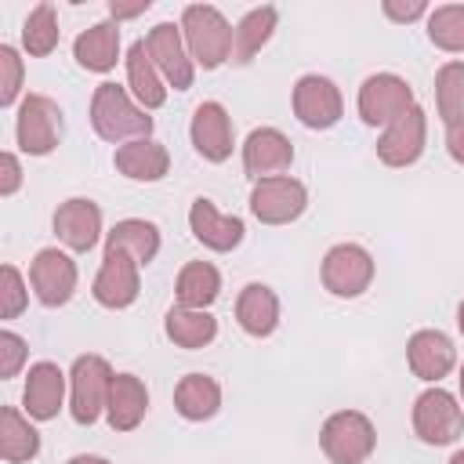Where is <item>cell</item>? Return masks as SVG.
<instances>
[{
    "label": "cell",
    "mask_w": 464,
    "mask_h": 464,
    "mask_svg": "<svg viewBox=\"0 0 464 464\" xmlns=\"http://www.w3.org/2000/svg\"><path fill=\"white\" fill-rule=\"evenodd\" d=\"M29 304L25 279L14 265H0V319H18Z\"/></svg>",
    "instance_id": "e575fe53"
},
{
    "label": "cell",
    "mask_w": 464,
    "mask_h": 464,
    "mask_svg": "<svg viewBox=\"0 0 464 464\" xmlns=\"http://www.w3.org/2000/svg\"><path fill=\"white\" fill-rule=\"evenodd\" d=\"M40 453V431L11 406H0V460L25 464Z\"/></svg>",
    "instance_id": "4dcf8cb0"
},
{
    "label": "cell",
    "mask_w": 464,
    "mask_h": 464,
    "mask_svg": "<svg viewBox=\"0 0 464 464\" xmlns=\"http://www.w3.org/2000/svg\"><path fill=\"white\" fill-rule=\"evenodd\" d=\"M58 14H54V4H36L22 25V47L33 54V58H47L54 47H58Z\"/></svg>",
    "instance_id": "d6a6232c"
},
{
    "label": "cell",
    "mask_w": 464,
    "mask_h": 464,
    "mask_svg": "<svg viewBox=\"0 0 464 464\" xmlns=\"http://www.w3.org/2000/svg\"><path fill=\"white\" fill-rule=\"evenodd\" d=\"M294 163V145L283 130L276 127H257L246 134L243 141V170L246 178L254 181H265V178H279L286 174Z\"/></svg>",
    "instance_id": "9a60e30c"
},
{
    "label": "cell",
    "mask_w": 464,
    "mask_h": 464,
    "mask_svg": "<svg viewBox=\"0 0 464 464\" xmlns=\"http://www.w3.org/2000/svg\"><path fill=\"white\" fill-rule=\"evenodd\" d=\"M22 76H25L22 54L11 44H0V109H7L22 94Z\"/></svg>",
    "instance_id": "d590c367"
},
{
    "label": "cell",
    "mask_w": 464,
    "mask_h": 464,
    "mask_svg": "<svg viewBox=\"0 0 464 464\" xmlns=\"http://www.w3.org/2000/svg\"><path fill=\"white\" fill-rule=\"evenodd\" d=\"M384 14H388V18H395V22H413V18H420V14H424V4H420V0H413V4L384 0Z\"/></svg>",
    "instance_id": "f35d334b"
},
{
    "label": "cell",
    "mask_w": 464,
    "mask_h": 464,
    "mask_svg": "<svg viewBox=\"0 0 464 464\" xmlns=\"http://www.w3.org/2000/svg\"><path fill=\"white\" fill-rule=\"evenodd\" d=\"M91 127L102 141L127 145V141L152 134V116L127 94V87L98 83L94 98H91Z\"/></svg>",
    "instance_id": "6da1fadb"
},
{
    "label": "cell",
    "mask_w": 464,
    "mask_h": 464,
    "mask_svg": "<svg viewBox=\"0 0 464 464\" xmlns=\"http://www.w3.org/2000/svg\"><path fill=\"white\" fill-rule=\"evenodd\" d=\"M413 102V87L395 72H373L359 87V116L366 127H388L399 120Z\"/></svg>",
    "instance_id": "52a82bcc"
},
{
    "label": "cell",
    "mask_w": 464,
    "mask_h": 464,
    "mask_svg": "<svg viewBox=\"0 0 464 464\" xmlns=\"http://www.w3.org/2000/svg\"><path fill=\"white\" fill-rule=\"evenodd\" d=\"M174 294H178V304L185 308H210L221 294V272L210 261H188L178 272Z\"/></svg>",
    "instance_id": "1f68e13d"
},
{
    "label": "cell",
    "mask_w": 464,
    "mask_h": 464,
    "mask_svg": "<svg viewBox=\"0 0 464 464\" xmlns=\"http://www.w3.org/2000/svg\"><path fill=\"white\" fill-rule=\"evenodd\" d=\"M464 431V413L446 388H428L413 402V435L428 446H450Z\"/></svg>",
    "instance_id": "8992f818"
},
{
    "label": "cell",
    "mask_w": 464,
    "mask_h": 464,
    "mask_svg": "<svg viewBox=\"0 0 464 464\" xmlns=\"http://www.w3.org/2000/svg\"><path fill=\"white\" fill-rule=\"evenodd\" d=\"M65 402V373L58 370V362H33L25 373V388H22V406L33 420H54L58 410Z\"/></svg>",
    "instance_id": "ac0fdd59"
},
{
    "label": "cell",
    "mask_w": 464,
    "mask_h": 464,
    "mask_svg": "<svg viewBox=\"0 0 464 464\" xmlns=\"http://www.w3.org/2000/svg\"><path fill=\"white\" fill-rule=\"evenodd\" d=\"M127 87L134 94V102L149 112V109H160L167 102V83L160 80L149 51H145V40H134L130 51H127Z\"/></svg>",
    "instance_id": "83f0119b"
},
{
    "label": "cell",
    "mask_w": 464,
    "mask_h": 464,
    "mask_svg": "<svg viewBox=\"0 0 464 464\" xmlns=\"http://www.w3.org/2000/svg\"><path fill=\"white\" fill-rule=\"evenodd\" d=\"M152 4L149 0H138V4H109V11H112V22H120V18H134V14H145Z\"/></svg>",
    "instance_id": "ab89813d"
},
{
    "label": "cell",
    "mask_w": 464,
    "mask_h": 464,
    "mask_svg": "<svg viewBox=\"0 0 464 464\" xmlns=\"http://www.w3.org/2000/svg\"><path fill=\"white\" fill-rule=\"evenodd\" d=\"M319 446L330 464H366L377 446V428L359 410H337L323 420Z\"/></svg>",
    "instance_id": "3957f363"
},
{
    "label": "cell",
    "mask_w": 464,
    "mask_h": 464,
    "mask_svg": "<svg viewBox=\"0 0 464 464\" xmlns=\"http://www.w3.org/2000/svg\"><path fill=\"white\" fill-rule=\"evenodd\" d=\"M192 149L207 163H225L232 156V116L225 112L221 102H199L188 123Z\"/></svg>",
    "instance_id": "2e32d148"
},
{
    "label": "cell",
    "mask_w": 464,
    "mask_h": 464,
    "mask_svg": "<svg viewBox=\"0 0 464 464\" xmlns=\"http://www.w3.org/2000/svg\"><path fill=\"white\" fill-rule=\"evenodd\" d=\"M22 188V163L18 156L0 149V196H14Z\"/></svg>",
    "instance_id": "74e56055"
},
{
    "label": "cell",
    "mask_w": 464,
    "mask_h": 464,
    "mask_svg": "<svg viewBox=\"0 0 464 464\" xmlns=\"http://www.w3.org/2000/svg\"><path fill=\"white\" fill-rule=\"evenodd\" d=\"M138 290H141V276H138V265L120 254V250H109L105 246V257H102V268L91 283V294L102 308H130L138 301Z\"/></svg>",
    "instance_id": "5bb4252c"
},
{
    "label": "cell",
    "mask_w": 464,
    "mask_h": 464,
    "mask_svg": "<svg viewBox=\"0 0 464 464\" xmlns=\"http://www.w3.org/2000/svg\"><path fill=\"white\" fill-rule=\"evenodd\" d=\"M149 410V388L134 373H112L109 395H105V420L112 431H134L145 420Z\"/></svg>",
    "instance_id": "ffe728a7"
},
{
    "label": "cell",
    "mask_w": 464,
    "mask_h": 464,
    "mask_svg": "<svg viewBox=\"0 0 464 464\" xmlns=\"http://www.w3.org/2000/svg\"><path fill=\"white\" fill-rule=\"evenodd\" d=\"M308 207V188L297 181V178H265V181H254V192H250V214L261 221V225H290L304 214Z\"/></svg>",
    "instance_id": "ba28073f"
},
{
    "label": "cell",
    "mask_w": 464,
    "mask_h": 464,
    "mask_svg": "<svg viewBox=\"0 0 464 464\" xmlns=\"http://www.w3.org/2000/svg\"><path fill=\"white\" fill-rule=\"evenodd\" d=\"M428 40L446 54H460L464 51V7L460 4L435 7L428 14Z\"/></svg>",
    "instance_id": "836d02e7"
},
{
    "label": "cell",
    "mask_w": 464,
    "mask_h": 464,
    "mask_svg": "<svg viewBox=\"0 0 464 464\" xmlns=\"http://www.w3.org/2000/svg\"><path fill=\"white\" fill-rule=\"evenodd\" d=\"M276 22H279V11H276L272 4L246 11V14L239 18V25L232 29V51H228V58L239 62V65H246V62L272 40Z\"/></svg>",
    "instance_id": "f546056e"
},
{
    "label": "cell",
    "mask_w": 464,
    "mask_h": 464,
    "mask_svg": "<svg viewBox=\"0 0 464 464\" xmlns=\"http://www.w3.org/2000/svg\"><path fill=\"white\" fill-rule=\"evenodd\" d=\"M76 62L87 72H109L120 62V22H94L72 44Z\"/></svg>",
    "instance_id": "d4e9b609"
},
{
    "label": "cell",
    "mask_w": 464,
    "mask_h": 464,
    "mask_svg": "<svg viewBox=\"0 0 464 464\" xmlns=\"http://www.w3.org/2000/svg\"><path fill=\"white\" fill-rule=\"evenodd\" d=\"M373 283V257L359 243H337L323 257V286L334 297H359Z\"/></svg>",
    "instance_id": "9c48e42d"
},
{
    "label": "cell",
    "mask_w": 464,
    "mask_h": 464,
    "mask_svg": "<svg viewBox=\"0 0 464 464\" xmlns=\"http://www.w3.org/2000/svg\"><path fill=\"white\" fill-rule=\"evenodd\" d=\"M65 464H109L105 457H94V453H80V457H69Z\"/></svg>",
    "instance_id": "60d3db41"
},
{
    "label": "cell",
    "mask_w": 464,
    "mask_h": 464,
    "mask_svg": "<svg viewBox=\"0 0 464 464\" xmlns=\"http://www.w3.org/2000/svg\"><path fill=\"white\" fill-rule=\"evenodd\" d=\"M112 384V366L102 355H76L69 373V413L76 424H94L105 413V395Z\"/></svg>",
    "instance_id": "277c9868"
},
{
    "label": "cell",
    "mask_w": 464,
    "mask_h": 464,
    "mask_svg": "<svg viewBox=\"0 0 464 464\" xmlns=\"http://www.w3.org/2000/svg\"><path fill=\"white\" fill-rule=\"evenodd\" d=\"M25 359H29L25 337H18L14 330H0V381L18 377L22 366H25Z\"/></svg>",
    "instance_id": "8d00e7d4"
},
{
    "label": "cell",
    "mask_w": 464,
    "mask_h": 464,
    "mask_svg": "<svg viewBox=\"0 0 464 464\" xmlns=\"http://www.w3.org/2000/svg\"><path fill=\"white\" fill-rule=\"evenodd\" d=\"M236 323L250 337H268L279 326V297L265 283H246L236 297Z\"/></svg>",
    "instance_id": "cb8c5ba5"
},
{
    "label": "cell",
    "mask_w": 464,
    "mask_h": 464,
    "mask_svg": "<svg viewBox=\"0 0 464 464\" xmlns=\"http://www.w3.org/2000/svg\"><path fill=\"white\" fill-rule=\"evenodd\" d=\"M174 410L185 420H210L221 410V384L207 373H185L174 388Z\"/></svg>",
    "instance_id": "f1b7e54d"
},
{
    "label": "cell",
    "mask_w": 464,
    "mask_h": 464,
    "mask_svg": "<svg viewBox=\"0 0 464 464\" xmlns=\"http://www.w3.org/2000/svg\"><path fill=\"white\" fill-rule=\"evenodd\" d=\"M428 145V116L420 105H410L399 120H392L377 138V156L388 167H410L420 160Z\"/></svg>",
    "instance_id": "4fadbf2b"
},
{
    "label": "cell",
    "mask_w": 464,
    "mask_h": 464,
    "mask_svg": "<svg viewBox=\"0 0 464 464\" xmlns=\"http://www.w3.org/2000/svg\"><path fill=\"white\" fill-rule=\"evenodd\" d=\"M29 286L40 304L62 308L76 294V261L58 246H44L29 265Z\"/></svg>",
    "instance_id": "7c38bea8"
},
{
    "label": "cell",
    "mask_w": 464,
    "mask_h": 464,
    "mask_svg": "<svg viewBox=\"0 0 464 464\" xmlns=\"http://www.w3.org/2000/svg\"><path fill=\"white\" fill-rule=\"evenodd\" d=\"M435 98H439V116L446 123L450 156L460 160V112H464V65L460 62H446L435 72Z\"/></svg>",
    "instance_id": "7402d4cb"
},
{
    "label": "cell",
    "mask_w": 464,
    "mask_h": 464,
    "mask_svg": "<svg viewBox=\"0 0 464 464\" xmlns=\"http://www.w3.org/2000/svg\"><path fill=\"white\" fill-rule=\"evenodd\" d=\"M406 362L420 381H442L457 366V348L442 330H417L406 341Z\"/></svg>",
    "instance_id": "d6986e66"
},
{
    "label": "cell",
    "mask_w": 464,
    "mask_h": 464,
    "mask_svg": "<svg viewBox=\"0 0 464 464\" xmlns=\"http://www.w3.org/2000/svg\"><path fill=\"white\" fill-rule=\"evenodd\" d=\"M112 163L130 181H160L170 170V152L156 138H138V141L120 145L116 156H112Z\"/></svg>",
    "instance_id": "603a6c76"
},
{
    "label": "cell",
    "mask_w": 464,
    "mask_h": 464,
    "mask_svg": "<svg viewBox=\"0 0 464 464\" xmlns=\"http://www.w3.org/2000/svg\"><path fill=\"white\" fill-rule=\"evenodd\" d=\"M188 228L192 236L207 246V250H218V254H228L243 243V221L236 214H221L210 199H196L192 210H188Z\"/></svg>",
    "instance_id": "44dd1931"
},
{
    "label": "cell",
    "mask_w": 464,
    "mask_h": 464,
    "mask_svg": "<svg viewBox=\"0 0 464 464\" xmlns=\"http://www.w3.org/2000/svg\"><path fill=\"white\" fill-rule=\"evenodd\" d=\"M54 236L76 250V254H87L98 236H102V207L94 199H83V196H72L65 199L58 210H54Z\"/></svg>",
    "instance_id": "e0dca14e"
},
{
    "label": "cell",
    "mask_w": 464,
    "mask_h": 464,
    "mask_svg": "<svg viewBox=\"0 0 464 464\" xmlns=\"http://www.w3.org/2000/svg\"><path fill=\"white\" fill-rule=\"evenodd\" d=\"M105 246L127 254L141 268L160 254V228L145 218H123L112 225V232H105Z\"/></svg>",
    "instance_id": "484cf974"
},
{
    "label": "cell",
    "mask_w": 464,
    "mask_h": 464,
    "mask_svg": "<svg viewBox=\"0 0 464 464\" xmlns=\"http://www.w3.org/2000/svg\"><path fill=\"white\" fill-rule=\"evenodd\" d=\"M450 464H464V450H457V453L450 457Z\"/></svg>",
    "instance_id": "b9f144b4"
},
{
    "label": "cell",
    "mask_w": 464,
    "mask_h": 464,
    "mask_svg": "<svg viewBox=\"0 0 464 464\" xmlns=\"http://www.w3.org/2000/svg\"><path fill=\"white\" fill-rule=\"evenodd\" d=\"M294 116L308 130H330L344 116V98H341L337 83L319 76V72L301 76L294 83Z\"/></svg>",
    "instance_id": "30bf717a"
},
{
    "label": "cell",
    "mask_w": 464,
    "mask_h": 464,
    "mask_svg": "<svg viewBox=\"0 0 464 464\" xmlns=\"http://www.w3.org/2000/svg\"><path fill=\"white\" fill-rule=\"evenodd\" d=\"M178 29H181V40H185V51H188L192 65L218 69V65L228 62L232 25L225 22V14L214 4H188L181 11V25Z\"/></svg>",
    "instance_id": "7a4b0ae2"
},
{
    "label": "cell",
    "mask_w": 464,
    "mask_h": 464,
    "mask_svg": "<svg viewBox=\"0 0 464 464\" xmlns=\"http://www.w3.org/2000/svg\"><path fill=\"white\" fill-rule=\"evenodd\" d=\"M145 51L160 72V80L174 91H188L192 87V76H196V65L188 62V51H185V40H181V29L174 22H160L149 29L145 36Z\"/></svg>",
    "instance_id": "8fae6325"
},
{
    "label": "cell",
    "mask_w": 464,
    "mask_h": 464,
    "mask_svg": "<svg viewBox=\"0 0 464 464\" xmlns=\"http://www.w3.org/2000/svg\"><path fill=\"white\" fill-rule=\"evenodd\" d=\"M163 334L178 344V348H207L214 337H218V319L207 312V308H185V304H174L163 319Z\"/></svg>",
    "instance_id": "4316f807"
},
{
    "label": "cell",
    "mask_w": 464,
    "mask_h": 464,
    "mask_svg": "<svg viewBox=\"0 0 464 464\" xmlns=\"http://www.w3.org/2000/svg\"><path fill=\"white\" fill-rule=\"evenodd\" d=\"M14 138L18 149L29 156H47L58 149L62 141V109L54 98L47 94H25L18 105V120H14Z\"/></svg>",
    "instance_id": "5b68a950"
}]
</instances>
